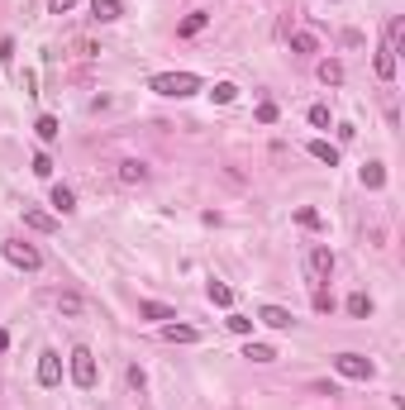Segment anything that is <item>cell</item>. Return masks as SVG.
Returning a JSON list of instances; mask_svg holds the SVG:
<instances>
[{
    "label": "cell",
    "mask_w": 405,
    "mask_h": 410,
    "mask_svg": "<svg viewBox=\"0 0 405 410\" xmlns=\"http://www.w3.org/2000/svg\"><path fill=\"white\" fill-rule=\"evenodd\" d=\"M205 24H210V15H205V10H191L186 20H182V29H177V34H182V38H196V34H200Z\"/></svg>",
    "instance_id": "obj_12"
},
{
    "label": "cell",
    "mask_w": 405,
    "mask_h": 410,
    "mask_svg": "<svg viewBox=\"0 0 405 410\" xmlns=\"http://www.w3.org/2000/svg\"><path fill=\"white\" fill-rule=\"evenodd\" d=\"M377 77H381V82L396 77V48H391V43H381V48H377Z\"/></svg>",
    "instance_id": "obj_11"
},
{
    "label": "cell",
    "mask_w": 405,
    "mask_h": 410,
    "mask_svg": "<svg viewBox=\"0 0 405 410\" xmlns=\"http://www.w3.org/2000/svg\"><path fill=\"white\" fill-rule=\"evenodd\" d=\"M72 382L81 391H91V386L101 382V372H96V353L91 349H72Z\"/></svg>",
    "instance_id": "obj_2"
},
{
    "label": "cell",
    "mask_w": 405,
    "mask_h": 410,
    "mask_svg": "<svg viewBox=\"0 0 405 410\" xmlns=\"http://www.w3.org/2000/svg\"><path fill=\"white\" fill-rule=\"evenodd\" d=\"M119 182H124V186H143V182H148V167L138 163V158L119 163Z\"/></svg>",
    "instance_id": "obj_10"
},
{
    "label": "cell",
    "mask_w": 405,
    "mask_h": 410,
    "mask_svg": "<svg viewBox=\"0 0 405 410\" xmlns=\"http://www.w3.org/2000/svg\"><path fill=\"white\" fill-rule=\"evenodd\" d=\"M329 272H334V253L329 248H310V277H320V281H329Z\"/></svg>",
    "instance_id": "obj_7"
},
{
    "label": "cell",
    "mask_w": 405,
    "mask_h": 410,
    "mask_svg": "<svg viewBox=\"0 0 405 410\" xmlns=\"http://www.w3.org/2000/svg\"><path fill=\"white\" fill-rule=\"evenodd\" d=\"M138 315H143V320H158V325H172V320H177V310L162 305V301H138Z\"/></svg>",
    "instance_id": "obj_8"
},
{
    "label": "cell",
    "mask_w": 405,
    "mask_h": 410,
    "mask_svg": "<svg viewBox=\"0 0 405 410\" xmlns=\"http://www.w3.org/2000/svg\"><path fill=\"white\" fill-rule=\"evenodd\" d=\"M34 129H38V138H43V143H53V138L62 134V124H57L53 115H38V124H34Z\"/></svg>",
    "instance_id": "obj_22"
},
{
    "label": "cell",
    "mask_w": 405,
    "mask_h": 410,
    "mask_svg": "<svg viewBox=\"0 0 405 410\" xmlns=\"http://www.w3.org/2000/svg\"><path fill=\"white\" fill-rule=\"evenodd\" d=\"M315 310H320V315H329V310H334V296H329L324 286H320V291H315Z\"/></svg>",
    "instance_id": "obj_32"
},
{
    "label": "cell",
    "mask_w": 405,
    "mask_h": 410,
    "mask_svg": "<svg viewBox=\"0 0 405 410\" xmlns=\"http://www.w3.org/2000/svg\"><path fill=\"white\" fill-rule=\"evenodd\" d=\"M57 310H62V315H81L86 305H81V296H57Z\"/></svg>",
    "instance_id": "obj_27"
},
{
    "label": "cell",
    "mask_w": 405,
    "mask_h": 410,
    "mask_svg": "<svg viewBox=\"0 0 405 410\" xmlns=\"http://www.w3.org/2000/svg\"><path fill=\"white\" fill-rule=\"evenodd\" d=\"M401 34H405V20L396 15V20L386 24V43H391V48H401Z\"/></svg>",
    "instance_id": "obj_26"
},
{
    "label": "cell",
    "mask_w": 405,
    "mask_h": 410,
    "mask_svg": "<svg viewBox=\"0 0 405 410\" xmlns=\"http://www.w3.org/2000/svg\"><path fill=\"white\" fill-rule=\"evenodd\" d=\"M24 224L29 229H38V234H53L57 229V219L48 215V210H24Z\"/></svg>",
    "instance_id": "obj_14"
},
{
    "label": "cell",
    "mask_w": 405,
    "mask_h": 410,
    "mask_svg": "<svg viewBox=\"0 0 405 410\" xmlns=\"http://www.w3.org/2000/svg\"><path fill=\"white\" fill-rule=\"evenodd\" d=\"M224 325H229V334H253V325H258V320H248V315H229Z\"/></svg>",
    "instance_id": "obj_25"
},
{
    "label": "cell",
    "mask_w": 405,
    "mask_h": 410,
    "mask_svg": "<svg viewBox=\"0 0 405 410\" xmlns=\"http://www.w3.org/2000/svg\"><path fill=\"white\" fill-rule=\"evenodd\" d=\"M348 315H353V320H367V315H372V296L353 291V296H348Z\"/></svg>",
    "instance_id": "obj_19"
},
{
    "label": "cell",
    "mask_w": 405,
    "mask_h": 410,
    "mask_svg": "<svg viewBox=\"0 0 405 410\" xmlns=\"http://www.w3.org/2000/svg\"><path fill=\"white\" fill-rule=\"evenodd\" d=\"M5 258H10L15 268H24V272H38V268H43V253H38L34 244H20V239L5 244Z\"/></svg>",
    "instance_id": "obj_3"
},
{
    "label": "cell",
    "mask_w": 405,
    "mask_h": 410,
    "mask_svg": "<svg viewBox=\"0 0 405 410\" xmlns=\"http://www.w3.org/2000/svg\"><path fill=\"white\" fill-rule=\"evenodd\" d=\"M310 124L315 129H329V105H310Z\"/></svg>",
    "instance_id": "obj_30"
},
{
    "label": "cell",
    "mask_w": 405,
    "mask_h": 410,
    "mask_svg": "<svg viewBox=\"0 0 405 410\" xmlns=\"http://www.w3.org/2000/svg\"><path fill=\"white\" fill-rule=\"evenodd\" d=\"M162 339H167V344H196L200 334H196L191 325H162Z\"/></svg>",
    "instance_id": "obj_13"
},
{
    "label": "cell",
    "mask_w": 405,
    "mask_h": 410,
    "mask_svg": "<svg viewBox=\"0 0 405 410\" xmlns=\"http://www.w3.org/2000/svg\"><path fill=\"white\" fill-rule=\"evenodd\" d=\"M5 349H10V334H5V329H0V353H5Z\"/></svg>",
    "instance_id": "obj_35"
},
{
    "label": "cell",
    "mask_w": 405,
    "mask_h": 410,
    "mask_svg": "<svg viewBox=\"0 0 405 410\" xmlns=\"http://www.w3.org/2000/svg\"><path fill=\"white\" fill-rule=\"evenodd\" d=\"M296 224H305V229H324L320 210H296Z\"/></svg>",
    "instance_id": "obj_28"
},
{
    "label": "cell",
    "mask_w": 405,
    "mask_h": 410,
    "mask_svg": "<svg viewBox=\"0 0 405 410\" xmlns=\"http://www.w3.org/2000/svg\"><path fill=\"white\" fill-rule=\"evenodd\" d=\"M310 158H320V163L339 167V148H334V143H324V138H315V143H310Z\"/></svg>",
    "instance_id": "obj_18"
},
{
    "label": "cell",
    "mask_w": 405,
    "mask_h": 410,
    "mask_svg": "<svg viewBox=\"0 0 405 410\" xmlns=\"http://www.w3.org/2000/svg\"><path fill=\"white\" fill-rule=\"evenodd\" d=\"M243 358H253V363H272V358H277V349H267V344H248V349H243Z\"/></svg>",
    "instance_id": "obj_24"
},
{
    "label": "cell",
    "mask_w": 405,
    "mask_h": 410,
    "mask_svg": "<svg viewBox=\"0 0 405 410\" xmlns=\"http://www.w3.org/2000/svg\"><path fill=\"white\" fill-rule=\"evenodd\" d=\"M57 382H62V358L48 349V353L38 358V386H57Z\"/></svg>",
    "instance_id": "obj_5"
},
{
    "label": "cell",
    "mask_w": 405,
    "mask_h": 410,
    "mask_svg": "<svg viewBox=\"0 0 405 410\" xmlns=\"http://www.w3.org/2000/svg\"><path fill=\"white\" fill-rule=\"evenodd\" d=\"M53 210H57V215H72V210H77V196H72V186H53Z\"/></svg>",
    "instance_id": "obj_17"
},
{
    "label": "cell",
    "mask_w": 405,
    "mask_h": 410,
    "mask_svg": "<svg viewBox=\"0 0 405 410\" xmlns=\"http://www.w3.org/2000/svg\"><path fill=\"white\" fill-rule=\"evenodd\" d=\"M277 115H281V110L272 105V101H263V105H258V119H263V124H277Z\"/></svg>",
    "instance_id": "obj_31"
},
{
    "label": "cell",
    "mask_w": 405,
    "mask_h": 410,
    "mask_svg": "<svg viewBox=\"0 0 405 410\" xmlns=\"http://www.w3.org/2000/svg\"><path fill=\"white\" fill-rule=\"evenodd\" d=\"M334 367L344 372V377H353V382H367L377 367H372V358H362V353H339L334 358Z\"/></svg>",
    "instance_id": "obj_4"
},
{
    "label": "cell",
    "mask_w": 405,
    "mask_h": 410,
    "mask_svg": "<svg viewBox=\"0 0 405 410\" xmlns=\"http://www.w3.org/2000/svg\"><path fill=\"white\" fill-rule=\"evenodd\" d=\"M362 186H367V191H381V186H386V167L367 163V167H362Z\"/></svg>",
    "instance_id": "obj_16"
},
{
    "label": "cell",
    "mask_w": 405,
    "mask_h": 410,
    "mask_svg": "<svg viewBox=\"0 0 405 410\" xmlns=\"http://www.w3.org/2000/svg\"><path fill=\"white\" fill-rule=\"evenodd\" d=\"M291 53H320V38L300 29V34H291Z\"/></svg>",
    "instance_id": "obj_20"
},
{
    "label": "cell",
    "mask_w": 405,
    "mask_h": 410,
    "mask_svg": "<svg viewBox=\"0 0 405 410\" xmlns=\"http://www.w3.org/2000/svg\"><path fill=\"white\" fill-rule=\"evenodd\" d=\"M91 15H96L101 24H115V20L124 15V0H91Z\"/></svg>",
    "instance_id": "obj_9"
},
{
    "label": "cell",
    "mask_w": 405,
    "mask_h": 410,
    "mask_svg": "<svg viewBox=\"0 0 405 410\" xmlns=\"http://www.w3.org/2000/svg\"><path fill=\"white\" fill-rule=\"evenodd\" d=\"M320 82H324V86H344V62L324 57V62H320Z\"/></svg>",
    "instance_id": "obj_15"
},
{
    "label": "cell",
    "mask_w": 405,
    "mask_h": 410,
    "mask_svg": "<svg viewBox=\"0 0 405 410\" xmlns=\"http://www.w3.org/2000/svg\"><path fill=\"white\" fill-rule=\"evenodd\" d=\"M143 382H148V377H143V367H129V386H134V391H143Z\"/></svg>",
    "instance_id": "obj_33"
},
{
    "label": "cell",
    "mask_w": 405,
    "mask_h": 410,
    "mask_svg": "<svg viewBox=\"0 0 405 410\" xmlns=\"http://www.w3.org/2000/svg\"><path fill=\"white\" fill-rule=\"evenodd\" d=\"M148 91H158V96H177V101H182V96H196V91H200V77H196V72H162V77L148 82Z\"/></svg>",
    "instance_id": "obj_1"
},
{
    "label": "cell",
    "mask_w": 405,
    "mask_h": 410,
    "mask_svg": "<svg viewBox=\"0 0 405 410\" xmlns=\"http://www.w3.org/2000/svg\"><path fill=\"white\" fill-rule=\"evenodd\" d=\"M34 177H53V158L48 153H34Z\"/></svg>",
    "instance_id": "obj_29"
},
{
    "label": "cell",
    "mask_w": 405,
    "mask_h": 410,
    "mask_svg": "<svg viewBox=\"0 0 405 410\" xmlns=\"http://www.w3.org/2000/svg\"><path fill=\"white\" fill-rule=\"evenodd\" d=\"M210 96H215L219 105H234V101H239V86H234V82H215V86H210Z\"/></svg>",
    "instance_id": "obj_21"
},
{
    "label": "cell",
    "mask_w": 405,
    "mask_h": 410,
    "mask_svg": "<svg viewBox=\"0 0 405 410\" xmlns=\"http://www.w3.org/2000/svg\"><path fill=\"white\" fill-rule=\"evenodd\" d=\"M258 325H267V329H291L296 320H291V310H281V305H258Z\"/></svg>",
    "instance_id": "obj_6"
},
{
    "label": "cell",
    "mask_w": 405,
    "mask_h": 410,
    "mask_svg": "<svg viewBox=\"0 0 405 410\" xmlns=\"http://www.w3.org/2000/svg\"><path fill=\"white\" fill-rule=\"evenodd\" d=\"M72 5H77V0H48V10H53V15H67Z\"/></svg>",
    "instance_id": "obj_34"
},
{
    "label": "cell",
    "mask_w": 405,
    "mask_h": 410,
    "mask_svg": "<svg viewBox=\"0 0 405 410\" xmlns=\"http://www.w3.org/2000/svg\"><path fill=\"white\" fill-rule=\"evenodd\" d=\"M210 301H215V305H234V286H224V281H210Z\"/></svg>",
    "instance_id": "obj_23"
}]
</instances>
